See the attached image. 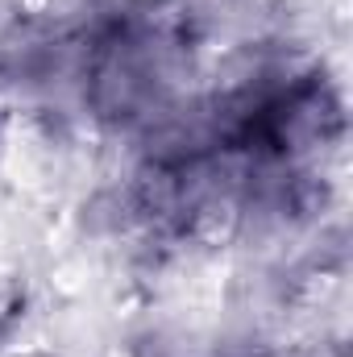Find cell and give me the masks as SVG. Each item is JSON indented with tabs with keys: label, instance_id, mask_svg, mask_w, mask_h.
Wrapping results in <instances>:
<instances>
[{
	"label": "cell",
	"instance_id": "obj_1",
	"mask_svg": "<svg viewBox=\"0 0 353 357\" xmlns=\"http://www.w3.org/2000/svg\"><path fill=\"white\" fill-rule=\"evenodd\" d=\"M183 38L154 13H121L91 46L88 104L96 116L133 125L167 108Z\"/></svg>",
	"mask_w": 353,
	"mask_h": 357
}]
</instances>
